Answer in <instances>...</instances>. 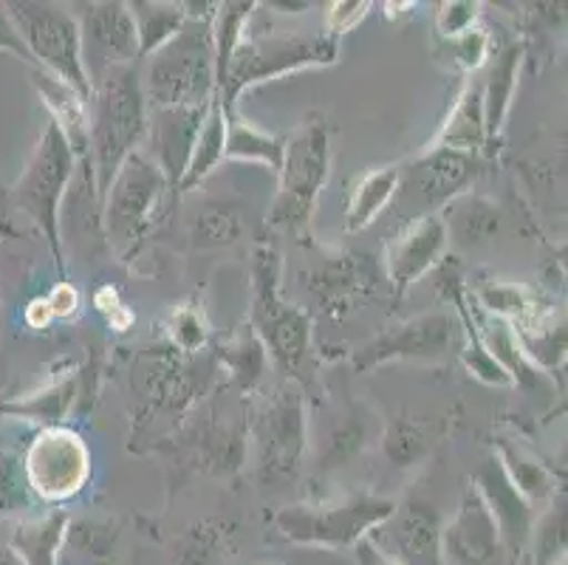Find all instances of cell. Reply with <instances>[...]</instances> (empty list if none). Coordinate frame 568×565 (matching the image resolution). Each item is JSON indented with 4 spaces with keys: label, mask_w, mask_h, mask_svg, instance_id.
<instances>
[{
    "label": "cell",
    "mask_w": 568,
    "mask_h": 565,
    "mask_svg": "<svg viewBox=\"0 0 568 565\" xmlns=\"http://www.w3.org/2000/svg\"><path fill=\"white\" fill-rule=\"evenodd\" d=\"M88 162L94 173L97 195L108 193L119 168L142 148L148 133V100L136 65H116L94 80L88 102Z\"/></svg>",
    "instance_id": "obj_1"
},
{
    "label": "cell",
    "mask_w": 568,
    "mask_h": 565,
    "mask_svg": "<svg viewBox=\"0 0 568 565\" xmlns=\"http://www.w3.org/2000/svg\"><path fill=\"white\" fill-rule=\"evenodd\" d=\"M219 3H184L182 31L148 60L142 91L151 108H206L215 97L213 18Z\"/></svg>",
    "instance_id": "obj_2"
},
{
    "label": "cell",
    "mask_w": 568,
    "mask_h": 565,
    "mask_svg": "<svg viewBox=\"0 0 568 565\" xmlns=\"http://www.w3.org/2000/svg\"><path fill=\"white\" fill-rule=\"evenodd\" d=\"M283 258L275 243H257L252 252L250 329L266 349L268 362L303 387V367L312 360L314 323L301 305L288 303L281 289Z\"/></svg>",
    "instance_id": "obj_3"
},
{
    "label": "cell",
    "mask_w": 568,
    "mask_h": 565,
    "mask_svg": "<svg viewBox=\"0 0 568 565\" xmlns=\"http://www.w3.org/2000/svg\"><path fill=\"white\" fill-rule=\"evenodd\" d=\"M328 175H332V124L314 113L283 144L277 199L268 210V226L306 243L312 238L314 212H317L320 193L328 184Z\"/></svg>",
    "instance_id": "obj_4"
},
{
    "label": "cell",
    "mask_w": 568,
    "mask_h": 565,
    "mask_svg": "<svg viewBox=\"0 0 568 565\" xmlns=\"http://www.w3.org/2000/svg\"><path fill=\"white\" fill-rule=\"evenodd\" d=\"M215 373L213 356L179 354L168 342L142 351L131 376L139 433L156 422H182L213 391Z\"/></svg>",
    "instance_id": "obj_5"
},
{
    "label": "cell",
    "mask_w": 568,
    "mask_h": 565,
    "mask_svg": "<svg viewBox=\"0 0 568 565\" xmlns=\"http://www.w3.org/2000/svg\"><path fill=\"white\" fill-rule=\"evenodd\" d=\"M339 60V40L332 34H306V31H283V34H257L244 38L232 54L226 80L219 91L224 113L237 111L241 93L252 85L297 74L308 69H325Z\"/></svg>",
    "instance_id": "obj_6"
},
{
    "label": "cell",
    "mask_w": 568,
    "mask_h": 565,
    "mask_svg": "<svg viewBox=\"0 0 568 565\" xmlns=\"http://www.w3.org/2000/svg\"><path fill=\"white\" fill-rule=\"evenodd\" d=\"M168 193V181L142 150L119 168L100 206V226L119 261L131 263L139 255Z\"/></svg>",
    "instance_id": "obj_7"
},
{
    "label": "cell",
    "mask_w": 568,
    "mask_h": 565,
    "mask_svg": "<svg viewBox=\"0 0 568 565\" xmlns=\"http://www.w3.org/2000/svg\"><path fill=\"white\" fill-rule=\"evenodd\" d=\"M74 153H71L63 133L57 131V124L49 119L43 137H40L38 148H34L32 159L26 164L23 175L14 181L12 193H9L12 204L18 206L23 215L32 218L34 226L43 232L60 274L65 272L60 221H63L65 193H69L71 179H74Z\"/></svg>",
    "instance_id": "obj_8"
},
{
    "label": "cell",
    "mask_w": 568,
    "mask_h": 565,
    "mask_svg": "<svg viewBox=\"0 0 568 565\" xmlns=\"http://www.w3.org/2000/svg\"><path fill=\"white\" fill-rule=\"evenodd\" d=\"M7 12L20 40L32 54L34 65L65 82L85 102H91L94 85L82 65V40L74 14L57 3H34V0L7 3Z\"/></svg>",
    "instance_id": "obj_9"
},
{
    "label": "cell",
    "mask_w": 568,
    "mask_h": 565,
    "mask_svg": "<svg viewBox=\"0 0 568 565\" xmlns=\"http://www.w3.org/2000/svg\"><path fill=\"white\" fill-rule=\"evenodd\" d=\"M394 497L374 492L354 495L343 504H297L286 506L275 515L277 535L301 546L354 548L356 543L374 532L376 526L394 515Z\"/></svg>",
    "instance_id": "obj_10"
},
{
    "label": "cell",
    "mask_w": 568,
    "mask_h": 565,
    "mask_svg": "<svg viewBox=\"0 0 568 565\" xmlns=\"http://www.w3.org/2000/svg\"><path fill=\"white\" fill-rule=\"evenodd\" d=\"M250 444L255 447L257 478L266 484L288 481L301 473L308 447L306 396L297 382H283L257 407L250 422Z\"/></svg>",
    "instance_id": "obj_11"
},
{
    "label": "cell",
    "mask_w": 568,
    "mask_h": 565,
    "mask_svg": "<svg viewBox=\"0 0 568 565\" xmlns=\"http://www.w3.org/2000/svg\"><path fill=\"white\" fill-rule=\"evenodd\" d=\"M481 175V155L425 148L413 162L399 168L396 199L402 195V210H407V221L418 215H438L453 199L473 190V184Z\"/></svg>",
    "instance_id": "obj_12"
},
{
    "label": "cell",
    "mask_w": 568,
    "mask_h": 565,
    "mask_svg": "<svg viewBox=\"0 0 568 565\" xmlns=\"http://www.w3.org/2000/svg\"><path fill=\"white\" fill-rule=\"evenodd\" d=\"M26 484L45 504H65L91 478V453L80 433L69 427H43L23 458Z\"/></svg>",
    "instance_id": "obj_13"
},
{
    "label": "cell",
    "mask_w": 568,
    "mask_h": 565,
    "mask_svg": "<svg viewBox=\"0 0 568 565\" xmlns=\"http://www.w3.org/2000/svg\"><path fill=\"white\" fill-rule=\"evenodd\" d=\"M462 342L464 336L456 320L444 311H430V314L405 320L365 342L363 349L351 356V367L356 373H368L385 362H438L453 349L462 351Z\"/></svg>",
    "instance_id": "obj_14"
},
{
    "label": "cell",
    "mask_w": 568,
    "mask_h": 565,
    "mask_svg": "<svg viewBox=\"0 0 568 565\" xmlns=\"http://www.w3.org/2000/svg\"><path fill=\"white\" fill-rule=\"evenodd\" d=\"M382 278L385 272L374 255L343 249V252H328L306 274V289L323 317L343 323L379 294Z\"/></svg>",
    "instance_id": "obj_15"
},
{
    "label": "cell",
    "mask_w": 568,
    "mask_h": 565,
    "mask_svg": "<svg viewBox=\"0 0 568 565\" xmlns=\"http://www.w3.org/2000/svg\"><path fill=\"white\" fill-rule=\"evenodd\" d=\"M179 450L187 466L195 473L232 478L244 470L250 453V422L244 416H224L219 407H210L201 422L190 424L179 433Z\"/></svg>",
    "instance_id": "obj_16"
},
{
    "label": "cell",
    "mask_w": 568,
    "mask_h": 565,
    "mask_svg": "<svg viewBox=\"0 0 568 565\" xmlns=\"http://www.w3.org/2000/svg\"><path fill=\"white\" fill-rule=\"evenodd\" d=\"M74 14L82 40V65L94 85L108 69L116 65H136L139 46L128 3L100 0V3H80Z\"/></svg>",
    "instance_id": "obj_17"
},
{
    "label": "cell",
    "mask_w": 568,
    "mask_h": 565,
    "mask_svg": "<svg viewBox=\"0 0 568 565\" xmlns=\"http://www.w3.org/2000/svg\"><path fill=\"white\" fill-rule=\"evenodd\" d=\"M442 515L422 497L396 504L394 515L371 532V543L399 565H444Z\"/></svg>",
    "instance_id": "obj_18"
},
{
    "label": "cell",
    "mask_w": 568,
    "mask_h": 565,
    "mask_svg": "<svg viewBox=\"0 0 568 565\" xmlns=\"http://www.w3.org/2000/svg\"><path fill=\"white\" fill-rule=\"evenodd\" d=\"M447 243H450V238H447V226H444L442 215H418L405 221L399 235L387 243L385 261H382V272H385L387 286L394 292L396 303L430 269L442 263Z\"/></svg>",
    "instance_id": "obj_19"
},
{
    "label": "cell",
    "mask_w": 568,
    "mask_h": 565,
    "mask_svg": "<svg viewBox=\"0 0 568 565\" xmlns=\"http://www.w3.org/2000/svg\"><path fill=\"white\" fill-rule=\"evenodd\" d=\"M442 552L444 565H500L504 559L495 517L473 481L464 490L456 515L442 526Z\"/></svg>",
    "instance_id": "obj_20"
},
{
    "label": "cell",
    "mask_w": 568,
    "mask_h": 565,
    "mask_svg": "<svg viewBox=\"0 0 568 565\" xmlns=\"http://www.w3.org/2000/svg\"><path fill=\"white\" fill-rule=\"evenodd\" d=\"M206 108H151L148 111V133H144L142 142L148 148L142 153L164 175L170 193L179 190L184 173H187L190 155H193V144L201 122H204Z\"/></svg>",
    "instance_id": "obj_21"
},
{
    "label": "cell",
    "mask_w": 568,
    "mask_h": 565,
    "mask_svg": "<svg viewBox=\"0 0 568 565\" xmlns=\"http://www.w3.org/2000/svg\"><path fill=\"white\" fill-rule=\"evenodd\" d=\"M458 422V407L442 413H402L382 430V455L396 470H413L430 458L438 444L447 442Z\"/></svg>",
    "instance_id": "obj_22"
},
{
    "label": "cell",
    "mask_w": 568,
    "mask_h": 565,
    "mask_svg": "<svg viewBox=\"0 0 568 565\" xmlns=\"http://www.w3.org/2000/svg\"><path fill=\"white\" fill-rule=\"evenodd\" d=\"M473 484L475 490L481 492L489 512H493L500 543H504V552H509L513 557H520L526 552V543H529L531 526H535V509H531V504L515 490L513 481L506 478V473L500 470L495 455L484 461L481 470L475 473Z\"/></svg>",
    "instance_id": "obj_23"
},
{
    "label": "cell",
    "mask_w": 568,
    "mask_h": 565,
    "mask_svg": "<svg viewBox=\"0 0 568 565\" xmlns=\"http://www.w3.org/2000/svg\"><path fill=\"white\" fill-rule=\"evenodd\" d=\"M524 43H509L495 51L487 62V77L481 80V102H484V159H495L504 139L506 119L513 111L515 91H518L520 62H524Z\"/></svg>",
    "instance_id": "obj_24"
},
{
    "label": "cell",
    "mask_w": 568,
    "mask_h": 565,
    "mask_svg": "<svg viewBox=\"0 0 568 565\" xmlns=\"http://www.w3.org/2000/svg\"><path fill=\"white\" fill-rule=\"evenodd\" d=\"M473 303L504 323L513 325L515 331H531L546 325L551 317V309L544 303V297L531 289L518 286V283H506V280H484L481 286L469 292Z\"/></svg>",
    "instance_id": "obj_25"
},
{
    "label": "cell",
    "mask_w": 568,
    "mask_h": 565,
    "mask_svg": "<svg viewBox=\"0 0 568 565\" xmlns=\"http://www.w3.org/2000/svg\"><path fill=\"white\" fill-rule=\"evenodd\" d=\"M484 102H481V82L467 80L453 102L450 113L442 122L436 137L430 139L427 148L456 150V153L481 155L484 159ZM487 162V159H484Z\"/></svg>",
    "instance_id": "obj_26"
},
{
    "label": "cell",
    "mask_w": 568,
    "mask_h": 565,
    "mask_svg": "<svg viewBox=\"0 0 568 565\" xmlns=\"http://www.w3.org/2000/svg\"><path fill=\"white\" fill-rule=\"evenodd\" d=\"M32 82L34 88H38L45 111H49L51 122L57 124V131L63 133L65 142H69L77 164H91L88 162V133H91V122H88V102L82 100L80 93L71 91L65 82H60L57 77L45 74V71L40 69Z\"/></svg>",
    "instance_id": "obj_27"
},
{
    "label": "cell",
    "mask_w": 568,
    "mask_h": 565,
    "mask_svg": "<svg viewBox=\"0 0 568 565\" xmlns=\"http://www.w3.org/2000/svg\"><path fill=\"white\" fill-rule=\"evenodd\" d=\"M469 305H473L478 340H481V345L487 349V354L509 373L513 387H535L537 382H540V371L526 360L524 349H520L518 331L509 323H504V320L484 314V311L473 303V297H469Z\"/></svg>",
    "instance_id": "obj_28"
},
{
    "label": "cell",
    "mask_w": 568,
    "mask_h": 565,
    "mask_svg": "<svg viewBox=\"0 0 568 565\" xmlns=\"http://www.w3.org/2000/svg\"><path fill=\"white\" fill-rule=\"evenodd\" d=\"M210 356H213L219 373H226L232 385L241 393H252L266 376V349H263V342L257 340L250 325L221 340L219 345H213Z\"/></svg>",
    "instance_id": "obj_29"
},
{
    "label": "cell",
    "mask_w": 568,
    "mask_h": 565,
    "mask_svg": "<svg viewBox=\"0 0 568 565\" xmlns=\"http://www.w3.org/2000/svg\"><path fill=\"white\" fill-rule=\"evenodd\" d=\"M442 221L447 226V238L458 241L462 246H478V243L495 238V232L500 230V206L495 204L487 195L467 190L458 199H453L450 204L444 206Z\"/></svg>",
    "instance_id": "obj_30"
},
{
    "label": "cell",
    "mask_w": 568,
    "mask_h": 565,
    "mask_svg": "<svg viewBox=\"0 0 568 565\" xmlns=\"http://www.w3.org/2000/svg\"><path fill=\"white\" fill-rule=\"evenodd\" d=\"M396 190H399V164H387V168H374L356 181L354 190L348 195V206H345V232L356 235V232L368 230L376 218L396 201Z\"/></svg>",
    "instance_id": "obj_31"
},
{
    "label": "cell",
    "mask_w": 568,
    "mask_h": 565,
    "mask_svg": "<svg viewBox=\"0 0 568 565\" xmlns=\"http://www.w3.org/2000/svg\"><path fill=\"white\" fill-rule=\"evenodd\" d=\"M77 398H80V373H65L32 396L0 404V413L26 418V422H40L43 427H63L69 413L74 411Z\"/></svg>",
    "instance_id": "obj_32"
},
{
    "label": "cell",
    "mask_w": 568,
    "mask_h": 565,
    "mask_svg": "<svg viewBox=\"0 0 568 565\" xmlns=\"http://www.w3.org/2000/svg\"><path fill=\"white\" fill-rule=\"evenodd\" d=\"M69 512L54 509L38 521L20 523L12 535V552L23 565H60L69 532Z\"/></svg>",
    "instance_id": "obj_33"
},
{
    "label": "cell",
    "mask_w": 568,
    "mask_h": 565,
    "mask_svg": "<svg viewBox=\"0 0 568 565\" xmlns=\"http://www.w3.org/2000/svg\"><path fill=\"white\" fill-rule=\"evenodd\" d=\"M237 526L224 517H204L175 537L173 565H221L232 552Z\"/></svg>",
    "instance_id": "obj_34"
},
{
    "label": "cell",
    "mask_w": 568,
    "mask_h": 565,
    "mask_svg": "<svg viewBox=\"0 0 568 565\" xmlns=\"http://www.w3.org/2000/svg\"><path fill=\"white\" fill-rule=\"evenodd\" d=\"M128 12L136 29L139 60H151L182 31L187 20L184 3H170V0H133L128 3Z\"/></svg>",
    "instance_id": "obj_35"
},
{
    "label": "cell",
    "mask_w": 568,
    "mask_h": 565,
    "mask_svg": "<svg viewBox=\"0 0 568 565\" xmlns=\"http://www.w3.org/2000/svg\"><path fill=\"white\" fill-rule=\"evenodd\" d=\"M283 144H286V139L261 131L257 124H252L250 119L241 117L237 111L226 113L224 162L263 164V168H268L277 175L283 164Z\"/></svg>",
    "instance_id": "obj_36"
},
{
    "label": "cell",
    "mask_w": 568,
    "mask_h": 565,
    "mask_svg": "<svg viewBox=\"0 0 568 565\" xmlns=\"http://www.w3.org/2000/svg\"><path fill=\"white\" fill-rule=\"evenodd\" d=\"M224 144H226V113L221 108L219 93L213 97L210 108L204 113V122L199 128V137H195L193 155H190L187 173H184L182 184L175 190V195L190 193L193 186H199L206 175L213 173L221 162H224Z\"/></svg>",
    "instance_id": "obj_37"
},
{
    "label": "cell",
    "mask_w": 568,
    "mask_h": 565,
    "mask_svg": "<svg viewBox=\"0 0 568 565\" xmlns=\"http://www.w3.org/2000/svg\"><path fill=\"white\" fill-rule=\"evenodd\" d=\"M495 458H498L506 478L513 481L515 490H518L531 506L540 504V501H551V497L560 492L555 486V481H551V473L546 470V464H540L535 455L520 450L518 444L498 442L495 444Z\"/></svg>",
    "instance_id": "obj_38"
},
{
    "label": "cell",
    "mask_w": 568,
    "mask_h": 565,
    "mask_svg": "<svg viewBox=\"0 0 568 565\" xmlns=\"http://www.w3.org/2000/svg\"><path fill=\"white\" fill-rule=\"evenodd\" d=\"M257 3L252 0H232V3H219L213 18V49H215V93L221 91L226 80V69H230L232 54L237 46L246 38V23H250L252 12Z\"/></svg>",
    "instance_id": "obj_39"
},
{
    "label": "cell",
    "mask_w": 568,
    "mask_h": 565,
    "mask_svg": "<svg viewBox=\"0 0 568 565\" xmlns=\"http://www.w3.org/2000/svg\"><path fill=\"white\" fill-rule=\"evenodd\" d=\"M566 497L557 492L544 517H535V526H531L524 552L531 565H566Z\"/></svg>",
    "instance_id": "obj_40"
},
{
    "label": "cell",
    "mask_w": 568,
    "mask_h": 565,
    "mask_svg": "<svg viewBox=\"0 0 568 565\" xmlns=\"http://www.w3.org/2000/svg\"><path fill=\"white\" fill-rule=\"evenodd\" d=\"M241 235H244V221L226 204L201 206L193 218V226H190V243L195 249L230 246Z\"/></svg>",
    "instance_id": "obj_41"
},
{
    "label": "cell",
    "mask_w": 568,
    "mask_h": 565,
    "mask_svg": "<svg viewBox=\"0 0 568 565\" xmlns=\"http://www.w3.org/2000/svg\"><path fill=\"white\" fill-rule=\"evenodd\" d=\"M365 442H368V424H365V418L359 413H348L323 438V447H320V470L328 473V470L348 466L356 455L363 453Z\"/></svg>",
    "instance_id": "obj_42"
},
{
    "label": "cell",
    "mask_w": 568,
    "mask_h": 565,
    "mask_svg": "<svg viewBox=\"0 0 568 565\" xmlns=\"http://www.w3.org/2000/svg\"><path fill=\"white\" fill-rule=\"evenodd\" d=\"M119 532L105 521H74L65 532V552L74 557L91 559L97 565H108L116 557Z\"/></svg>",
    "instance_id": "obj_43"
},
{
    "label": "cell",
    "mask_w": 568,
    "mask_h": 565,
    "mask_svg": "<svg viewBox=\"0 0 568 565\" xmlns=\"http://www.w3.org/2000/svg\"><path fill=\"white\" fill-rule=\"evenodd\" d=\"M520 349L537 371L557 373L566 365V320H549L540 329L518 331Z\"/></svg>",
    "instance_id": "obj_44"
},
{
    "label": "cell",
    "mask_w": 568,
    "mask_h": 565,
    "mask_svg": "<svg viewBox=\"0 0 568 565\" xmlns=\"http://www.w3.org/2000/svg\"><path fill=\"white\" fill-rule=\"evenodd\" d=\"M168 345L179 354L199 356L210 345V323L204 317V309L195 303H182L170 311L168 323H164Z\"/></svg>",
    "instance_id": "obj_45"
},
{
    "label": "cell",
    "mask_w": 568,
    "mask_h": 565,
    "mask_svg": "<svg viewBox=\"0 0 568 565\" xmlns=\"http://www.w3.org/2000/svg\"><path fill=\"white\" fill-rule=\"evenodd\" d=\"M438 54L447 57L450 65L462 74L473 77L475 71H481L495 54V40L489 29L484 26H473L469 31L458 34L453 40H438Z\"/></svg>",
    "instance_id": "obj_46"
},
{
    "label": "cell",
    "mask_w": 568,
    "mask_h": 565,
    "mask_svg": "<svg viewBox=\"0 0 568 565\" xmlns=\"http://www.w3.org/2000/svg\"><path fill=\"white\" fill-rule=\"evenodd\" d=\"M481 9L484 3H478V0H447V3H438L436 20H433L436 40H453L473 29V26H478Z\"/></svg>",
    "instance_id": "obj_47"
},
{
    "label": "cell",
    "mask_w": 568,
    "mask_h": 565,
    "mask_svg": "<svg viewBox=\"0 0 568 565\" xmlns=\"http://www.w3.org/2000/svg\"><path fill=\"white\" fill-rule=\"evenodd\" d=\"M371 9H374V3H368V0H339V3H328L323 31L339 40L343 34H348V31H354L356 26L363 23Z\"/></svg>",
    "instance_id": "obj_48"
},
{
    "label": "cell",
    "mask_w": 568,
    "mask_h": 565,
    "mask_svg": "<svg viewBox=\"0 0 568 565\" xmlns=\"http://www.w3.org/2000/svg\"><path fill=\"white\" fill-rule=\"evenodd\" d=\"M94 305H97V311H100L102 317L108 320V325H111L113 331L131 329V323H133L131 309L122 303V297H119V292L113 286H102L100 292L94 294Z\"/></svg>",
    "instance_id": "obj_49"
},
{
    "label": "cell",
    "mask_w": 568,
    "mask_h": 565,
    "mask_svg": "<svg viewBox=\"0 0 568 565\" xmlns=\"http://www.w3.org/2000/svg\"><path fill=\"white\" fill-rule=\"evenodd\" d=\"M45 309H49L51 320H69L74 317L80 309V292L71 286L69 280H60L49 294H45Z\"/></svg>",
    "instance_id": "obj_50"
},
{
    "label": "cell",
    "mask_w": 568,
    "mask_h": 565,
    "mask_svg": "<svg viewBox=\"0 0 568 565\" xmlns=\"http://www.w3.org/2000/svg\"><path fill=\"white\" fill-rule=\"evenodd\" d=\"M0 51H9V54L20 57V60H23V62L34 65L32 54H29L26 43H23V40H20L18 29H14V23H12V20H9L7 3H0Z\"/></svg>",
    "instance_id": "obj_51"
},
{
    "label": "cell",
    "mask_w": 568,
    "mask_h": 565,
    "mask_svg": "<svg viewBox=\"0 0 568 565\" xmlns=\"http://www.w3.org/2000/svg\"><path fill=\"white\" fill-rule=\"evenodd\" d=\"M354 552H356V559H359V565H399L394 557H387L379 546H374V543H371V537H365V541L356 543Z\"/></svg>",
    "instance_id": "obj_52"
},
{
    "label": "cell",
    "mask_w": 568,
    "mask_h": 565,
    "mask_svg": "<svg viewBox=\"0 0 568 565\" xmlns=\"http://www.w3.org/2000/svg\"><path fill=\"white\" fill-rule=\"evenodd\" d=\"M26 323L32 325V329H45V325L51 323V314H49V309H45L43 297L32 300V305L26 309Z\"/></svg>",
    "instance_id": "obj_53"
},
{
    "label": "cell",
    "mask_w": 568,
    "mask_h": 565,
    "mask_svg": "<svg viewBox=\"0 0 568 565\" xmlns=\"http://www.w3.org/2000/svg\"><path fill=\"white\" fill-rule=\"evenodd\" d=\"M268 9H281L283 14H297L312 9V3H268Z\"/></svg>",
    "instance_id": "obj_54"
},
{
    "label": "cell",
    "mask_w": 568,
    "mask_h": 565,
    "mask_svg": "<svg viewBox=\"0 0 568 565\" xmlns=\"http://www.w3.org/2000/svg\"><path fill=\"white\" fill-rule=\"evenodd\" d=\"M0 565H23L14 554H0Z\"/></svg>",
    "instance_id": "obj_55"
},
{
    "label": "cell",
    "mask_w": 568,
    "mask_h": 565,
    "mask_svg": "<svg viewBox=\"0 0 568 565\" xmlns=\"http://www.w3.org/2000/svg\"><path fill=\"white\" fill-rule=\"evenodd\" d=\"M518 565H531V559L526 557V554H520V557H518Z\"/></svg>",
    "instance_id": "obj_56"
}]
</instances>
